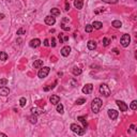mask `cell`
Returning <instances> with one entry per match:
<instances>
[{"instance_id":"1","label":"cell","mask_w":137,"mask_h":137,"mask_svg":"<svg viewBox=\"0 0 137 137\" xmlns=\"http://www.w3.org/2000/svg\"><path fill=\"white\" fill-rule=\"evenodd\" d=\"M103 105V102L100 98H95L94 100L92 101V103H91V109H92V111L94 112V114H98L99 111L101 110V107Z\"/></svg>"},{"instance_id":"2","label":"cell","mask_w":137,"mask_h":137,"mask_svg":"<svg viewBox=\"0 0 137 137\" xmlns=\"http://www.w3.org/2000/svg\"><path fill=\"white\" fill-rule=\"evenodd\" d=\"M71 130H72V132H74L75 134H77V135H84L86 128H82L80 125L76 124V123H72L71 124Z\"/></svg>"},{"instance_id":"3","label":"cell","mask_w":137,"mask_h":137,"mask_svg":"<svg viewBox=\"0 0 137 137\" xmlns=\"http://www.w3.org/2000/svg\"><path fill=\"white\" fill-rule=\"evenodd\" d=\"M100 93L107 98V96L110 95V89H109V87L106 84H102L100 86Z\"/></svg>"},{"instance_id":"4","label":"cell","mask_w":137,"mask_h":137,"mask_svg":"<svg viewBox=\"0 0 137 137\" xmlns=\"http://www.w3.org/2000/svg\"><path fill=\"white\" fill-rule=\"evenodd\" d=\"M120 43H121V45L123 47H128L131 43L130 34H123V36L121 37V39H120Z\"/></svg>"},{"instance_id":"5","label":"cell","mask_w":137,"mask_h":137,"mask_svg":"<svg viewBox=\"0 0 137 137\" xmlns=\"http://www.w3.org/2000/svg\"><path fill=\"white\" fill-rule=\"evenodd\" d=\"M49 71H50V69L48 68V66H44V68H42L39 71L37 76H39L40 78H45V77H47V75L49 74Z\"/></svg>"},{"instance_id":"6","label":"cell","mask_w":137,"mask_h":137,"mask_svg":"<svg viewBox=\"0 0 137 137\" xmlns=\"http://www.w3.org/2000/svg\"><path fill=\"white\" fill-rule=\"evenodd\" d=\"M93 90V85L92 84H87L84 86V88H82V93H85V94H90L91 92H92Z\"/></svg>"},{"instance_id":"7","label":"cell","mask_w":137,"mask_h":137,"mask_svg":"<svg viewBox=\"0 0 137 137\" xmlns=\"http://www.w3.org/2000/svg\"><path fill=\"white\" fill-rule=\"evenodd\" d=\"M116 103H117L118 107L120 108V111H127L128 109V106L123 101H119V100H118V101H116Z\"/></svg>"},{"instance_id":"8","label":"cell","mask_w":137,"mask_h":137,"mask_svg":"<svg viewBox=\"0 0 137 137\" xmlns=\"http://www.w3.org/2000/svg\"><path fill=\"white\" fill-rule=\"evenodd\" d=\"M107 114H108V117L110 118L111 120H116L118 116H119V112L117 110H115V109H109V110L107 111Z\"/></svg>"},{"instance_id":"9","label":"cell","mask_w":137,"mask_h":137,"mask_svg":"<svg viewBox=\"0 0 137 137\" xmlns=\"http://www.w3.org/2000/svg\"><path fill=\"white\" fill-rule=\"evenodd\" d=\"M55 23H56V18L54 17V16L49 15V16H46V17H45V24H46V25L53 26V25H55Z\"/></svg>"},{"instance_id":"10","label":"cell","mask_w":137,"mask_h":137,"mask_svg":"<svg viewBox=\"0 0 137 137\" xmlns=\"http://www.w3.org/2000/svg\"><path fill=\"white\" fill-rule=\"evenodd\" d=\"M40 45H41V41H40L39 39H33L29 42V46L32 48H37Z\"/></svg>"},{"instance_id":"11","label":"cell","mask_w":137,"mask_h":137,"mask_svg":"<svg viewBox=\"0 0 137 137\" xmlns=\"http://www.w3.org/2000/svg\"><path fill=\"white\" fill-rule=\"evenodd\" d=\"M61 55L63 56V57H68V56L70 55V53H71V47L70 46H64L61 48Z\"/></svg>"},{"instance_id":"12","label":"cell","mask_w":137,"mask_h":137,"mask_svg":"<svg viewBox=\"0 0 137 137\" xmlns=\"http://www.w3.org/2000/svg\"><path fill=\"white\" fill-rule=\"evenodd\" d=\"M10 94V89L8 87H4V86H2V87H0V95L2 96H7Z\"/></svg>"},{"instance_id":"13","label":"cell","mask_w":137,"mask_h":137,"mask_svg":"<svg viewBox=\"0 0 137 137\" xmlns=\"http://www.w3.org/2000/svg\"><path fill=\"white\" fill-rule=\"evenodd\" d=\"M49 101H50V103H52L53 105H57L59 102H60V98H59L58 95H52L50 96V99H49Z\"/></svg>"},{"instance_id":"14","label":"cell","mask_w":137,"mask_h":137,"mask_svg":"<svg viewBox=\"0 0 137 137\" xmlns=\"http://www.w3.org/2000/svg\"><path fill=\"white\" fill-rule=\"evenodd\" d=\"M82 5H84V0H74V7L77 10L82 9Z\"/></svg>"},{"instance_id":"15","label":"cell","mask_w":137,"mask_h":137,"mask_svg":"<svg viewBox=\"0 0 137 137\" xmlns=\"http://www.w3.org/2000/svg\"><path fill=\"white\" fill-rule=\"evenodd\" d=\"M87 46H88V49L94 50L96 48V43L94 41H89V42H88V44H87Z\"/></svg>"},{"instance_id":"16","label":"cell","mask_w":137,"mask_h":137,"mask_svg":"<svg viewBox=\"0 0 137 137\" xmlns=\"http://www.w3.org/2000/svg\"><path fill=\"white\" fill-rule=\"evenodd\" d=\"M43 63H44V62H43V60H40V59H39V60H36V61H34V63H33V68H34V69H40V68H42V66H43Z\"/></svg>"},{"instance_id":"17","label":"cell","mask_w":137,"mask_h":137,"mask_svg":"<svg viewBox=\"0 0 137 137\" xmlns=\"http://www.w3.org/2000/svg\"><path fill=\"white\" fill-rule=\"evenodd\" d=\"M92 27L96 30H100V29L103 27V24L101 23V21H93L92 23Z\"/></svg>"},{"instance_id":"18","label":"cell","mask_w":137,"mask_h":137,"mask_svg":"<svg viewBox=\"0 0 137 137\" xmlns=\"http://www.w3.org/2000/svg\"><path fill=\"white\" fill-rule=\"evenodd\" d=\"M50 14H52V16H54V17L59 16L60 15V10L57 9V8H54V9L50 10Z\"/></svg>"},{"instance_id":"19","label":"cell","mask_w":137,"mask_h":137,"mask_svg":"<svg viewBox=\"0 0 137 137\" xmlns=\"http://www.w3.org/2000/svg\"><path fill=\"white\" fill-rule=\"evenodd\" d=\"M72 72H73V74L75 75V76H78V75L82 74V69L77 68V66H74L73 70H72Z\"/></svg>"},{"instance_id":"20","label":"cell","mask_w":137,"mask_h":137,"mask_svg":"<svg viewBox=\"0 0 137 137\" xmlns=\"http://www.w3.org/2000/svg\"><path fill=\"white\" fill-rule=\"evenodd\" d=\"M77 120H79V121L82 123V125H84V128H87L88 123H87V120H86V117H82V116H80V117L77 118Z\"/></svg>"},{"instance_id":"21","label":"cell","mask_w":137,"mask_h":137,"mask_svg":"<svg viewBox=\"0 0 137 137\" xmlns=\"http://www.w3.org/2000/svg\"><path fill=\"white\" fill-rule=\"evenodd\" d=\"M29 121H30V123H32V124H36V123L37 122V118L36 115H31L30 117H29Z\"/></svg>"},{"instance_id":"22","label":"cell","mask_w":137,"mask_h":137,"mask_svg":"<svg viewBox=\"0 0 137 137\" xmlns=\"http://www.w3.org/2000/svg\"><path fill=\"white\" fill-rule=\"evenodd\" d=\"M57 111L59 112L60 115H62L63 112H64V108H63V105L62 104H57Z\"/></svg>"},{"instance_id":"23","label":"cell","mask_w":137,"mask_h":137,"mask_svg":"<svg viewBox=\"0 0 137 137\" xmlns=\"http://www.w3.org/2000/svg\"><path fill=\"white\" fill-rule=\"evenodd\" d=\"M112 26H114L115 28H121V27H122V23L120 20H114V21H112Z\"/></svg>"},{"instance_id":"24","label":"cell","mask_w":137,"mask_h":137,"mask_svg":"<svg viewBox=\"0 0 137 137\" xmlns=\"http://www.w3.org/2000/svg\"><path fill=\"white\" fill-rule=\"evenodd\" d=\"M8 59V54L5 52H0V60L5 61Z\"/></svg>"},{"instance_id":"25","label":"cell","mask_w":137,"mask_h":137,"mask_svg":"<svg viewBox=\"0 0 137 137\" xmlns=\"http://www.w3.org/2000/svg\"><path fill=\"white\" fill-rule=\"evenodd\" d=\"M130 108L132 109V110H136V109H137V101H133L132 103H131Z\"/></svg>"},{"instance_id":"26","label":"cell","mask_w":137,"mask_h":137,"mask_svg":"<svg viewBox=\"0 0 137 137\" xmlns=\"http://www.w3.org/2000/svg\"><path fill=\"white\" fill-rule=\"evenodd\" d=\"M85 30H86V32H88V33L92 32V30H93V27H92V25H86V27H85Z\"/></svg>"},{"instance_id":"27","label":"cell","mask_w":137,"mask_h":137,"mask_svg":"<svg viewBox=\"0 0 137 137\" xmlns=\"http://www.w3.org/2000/svg\"><path fill=\"white\" fill-rule=\"evenodd\" d=\"M109 43H110V39H108V37H104L103 39V45L104 46H108Z\"/></svg>"},{"instance_id":"28","label":"cell","mask_w":137,"mask_h":137,"mask_svg":"<svg viewBox=\"0 0 137 137\" xmlns=\"http://www.w3.org/2000/svg\"><path fill=\"white\" fill-rule=\"evenodd\" d=\"M26 103H27V100H26V98H20V100H19V105L21 107H24L26 105Z\"/></svg>"},{"instance_id":"29","label":"cell","mask_w":137,"mask_h":137,"mask_svg":"<svg viewBox=\"0 0 137 137\" xmlns=\"http://www.w3.org/2000/svg\"><path fill=\"white\" fill-rule=\"evenodd\" d=\"M84 103H86V100L84 98H80V99H78V100H76V104H77V105H82Z\"/></svg>"},{"instance_id":"30","label":"cell","mask_w":137,"mask_h":137,"mask_svg":"<svg viewBox=\"0 0 137 137\" xmlns=\"http://www.w3.org/2000/svg\"><path fill=\"white\" fill-rule=\"evenodd\" d=\"M102 1L106 2V3H109V4H116L118 2V0H102Z\"/></svg>"},{"instance_id":"31","label":"cell","mask_w":137,"mask_h":137,"mask_svg":"<svg viewBox=\"0 0 137 137\" xmlns=\"http://www.w3.org/2000/svg\"><path fill=\"white\" fill-rule=\"evenodd\" d=\"M26 33V30L24 28H20V29H18L17 30V34L18 36H21V34H25Z\"/></svg>"},{"instance_id":"32","label":"cell","mask_w":137,"mask_h":137,"mask_svg":"<svg viewBox=\"0 0 137 137\" xmlns=\"http://www.w3.org/2000/svg\"><path fill=\"white\" fill-rule=\"evenodd\" d=\"M7 84H8V79H7V78L0 79V86H5Z\"/></svg>"},{"instance_id":"33","label":"cell","mask_w":137,"mask_h":137,"mask_svg":"<svg viewBox=\"0 0 137 137\" xmlns=\"http://www.w3.org/2000/svg\"><path fill=\"white\" fill-rule=\"evenodd\" d=\"M31 111H32V114H37V115H39V114H41L42 112L40 109H37V108H32Z\"/></svg>"},{"instance_id":"34","label":"cell","mask_w":137,"mask_h":137,"mask_svg":"<svg viewBox=\"0 0 137 137\" xmlns=\"http://www.w3.org/2000/svg\"><path fill=\"white\" fill-rule=\"evenodd\" d=\"M61 28H62L63 30H65V31H69V30H70V27H69V26H66V25H64L63 23L61 24Z\"/></svg>"},{"instance_id":"35","label":"cell","mask_w":137,"mask_h":137,"mask_svg":"<svg viewBox=\"0 0 137 137\" xmlns=\"http://www.w3.org/2000/svg\"><path fill=\"white\" fill-rule=\"evenodd\" d=\"M52 46H53V47L56 46V41H55V39H54V37L52 39Z\"/></svg>"},{"instance_id":"36","label":"cell","mask_w":137,"mask_h":137,"mask_svg":"<svg viewBox=\"0 0 137 137\" xmlns=\"http://www.w3.org/2000/svg\"><path fill=\"white\" fill-rule=\"evenodd\" d=\"M44 45H45V46H49V41H48L47 39L44 41Z\"/></svg>"},{"instance_id":"37","label":"cell","mask_w":137,"mask_h":137,"mask_svg":"<svg viewBox=\"0 0 137 137\" xmlns=\"http://www.w3.org/2000/svg\"><path fill=\"white\" fill-rule=\"evenodd\" d=\"M65 10H66V11L70 10V4H69V2H66V3H65Z\"/></svg>"},{"instance_id":"38","label":"cell","mask_w":137,"mask_h":137,"mask_svg":"<svg viewBox=\"0 0 137 137\" xmlns=\"http://www.w3.org/2000/svg\"><path fill=\"white\" fill-rule=\"evenodd\" d=\"M0 136H3V137H7V134H4V133H1V132H0Z\"/></svg>"},{"instance_id":"39","label":"cell","mask_w":137,"mask_h":137,"mask_svg":"<svg viewBox=\"0 0 137 137\" xmlns=\"http://www.w3.org/2000/svg\"><path fill=\"white\" fill-rule=\"evenodd\" d=\"M4 18V15L3 14H0V19H3Z\"/></svg>"}]
</instances>
